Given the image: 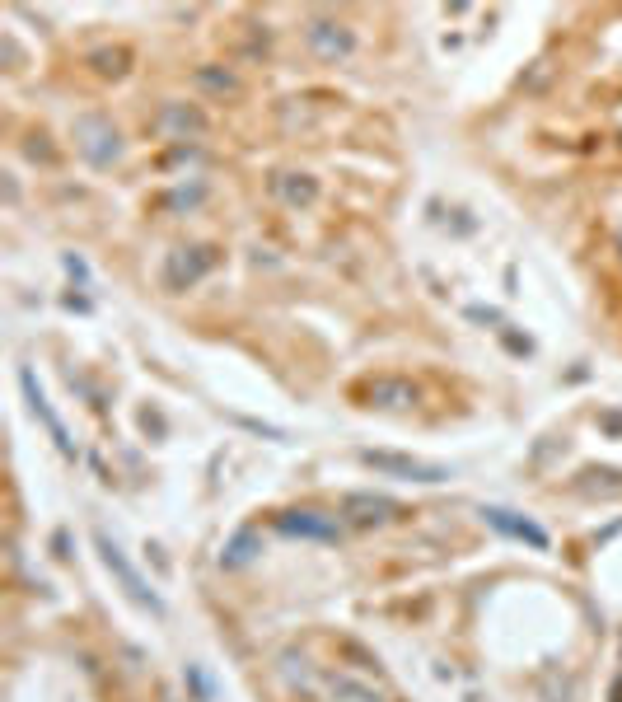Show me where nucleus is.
Segmentation results:
<instances>
[{
	"mask_svg": "<svg viewBox=\"0 0 622 702\" xmlns=\"http://www.w3.org/2000/svg\"><path fill=\"white\" fill-rule=\"evenodd\" d=\"M281 534H295V539H337L342 525H337L333 515H319V511H286L276 520Z\"/></svg>",
	"mask_w": 622,
	"mask_h": 702,
	"instance_id": "39448f33",
	"label": "nucleus"
},
{
	"mask_svg": "<svg viewBox=\"0 0 622 702\" xmlns=\"http://www.w3.org/2000/svg\"><path fill=\"white\" fill-rule=\"evenodd\" d=\"M19 389H24V398H29V408H33V417L47 426V436L57 440V450L66 454V459H75V440H71V431L61 426V417L52 412V403H47V394L38 389V380H33V370H19Z\"/></svg>",
	"mask_w": 622,
	"mask_h": 702,
	"instance_id": "f03ea898",
	"label": "nucleus"
},
{
	"mask_svg": "<svg viewBox=\"0 0 622 702\" xmlns=\"http://www.w3.org/2000/svg\"><path fill=\"white\" fill-rule=\"evenodd\" d=\"M248 548H253V534H239V539L230 543V553H225V562H230V567H239V562H248Z\"/></svg>",
	"mask_w": 622,
	"mask_h": 702,
	"instance_id": "9d476101",
	"label": "nucleus"
},
{
	"mask_svg": "<svg viewBox=\"0 0 622 702\" xmlns=\"http://www.w3.org/2000/svg\"><path fill=\"white\" fill-rule=\"evenodd\" d=\"M370 468H384V473H403V478H421V483H445L449 468L440 464H421V459H403V454H384V450H365L361 454Z\"/></svg>",
	"mask_w": 622,
	"mask_h": 702,
	"instance_id": "20e7f679",
	"label": "nucleus"
},
{
	"mask_svg": "<svg viewBox=\"0 0 622 702\" xmlns=\"http://www.w3.org/2000/svg\"><path fill=\"white\" fill-rule=\"evenodd\" d=\"M309 47H314L323 61H337V57H347V52H351V33L342 29V24L314 19V24H309Z\"/></svg>",
	"mask_w": 622,
	"mask_h": 702,
	"instance_id": "0eeeda50",
	"label": "nucleus"
},
{
	"mask_svg": "<svg viewBox=\"0 0 622 702\" xmlns=\"http://www.w3.org/2000/svg\"><path fill=\"white\" fill-rule=\"evenodd\" d=\"M347 511H365L361 520H384V515H393L398 506H393L389 497H347Z\"/></svg>",
	"mask_w": 622,
	"mask_h": 702,
	"instance_id": "1a4fd4ad",
	"label": "nucleus"
},
{
	"mask_svg": "<svg viewBox=\"0 0 622 702\" xmlns=\"http://www.w3.org/2000/svg\"><path fill=\"white\" fill-rule=\"evenodd\" d=\"M482 515H487V525L510 534V539H524L529 548H548V534H543L534 520H524V515H515V511H501V506H492V511H482Z\"/></svg>",
	"mask_w": 622,
	"mask_h": 702,
	"instance_id": "423d86ee",
	"label": "nucleus"
},
{
	"mask_svg": "<svg viewBox=\"0 0 622 702\" xmlns=\"http://www.w3.org/2000/svg\"><path fill=\"white\" fill-rule=\"evenodd\" d=\"M75 136H80V150H85L94 164H113L117 160V132L103 122V117H80L75 122Z\"/></svg>",
	"mask_w": 622,
	"mask_h": 702,
	"instance_id": "7ed1b4c3",
	"label": "nucleus"
},
{
	"mask_svg": "<svg viewBox=\"0 0 622 702\" xmlns=\"http://www.w3.org/2000/svg\"><path fill=\"white\" fill-rule=\"evenodd\" d=\"M370 398H379V408H407V403H417V389L403 380H375Z\"/></svg>",
	"mask_w": 622,
	"mask_h": 702,
	"instance_id": "6e6552de",
	"label": "nucleus"
},
{
	"mask_svg": "<svg viewBox=\"0 0 622 702\" xmlns=\"http://www.w3.org/2000/svg\"><path fill=\"white\" fill-rule=\"evenodd\" d=\"M94 548H99V553H103V567H108V571H113V576H117V581H122V590H127L131 600H136V604H145L150 614H164V600H160V595H155V590H150V581H145L141 571L131 567V562H127V553H122V548H117V543L108 539L103 529H94Z\"/></svg>",
	"mask_w": 622,
	"mask_h": 702,
	"instance_id": "f257e3e1",
	"label": "nucleus"
}]
</instances>
